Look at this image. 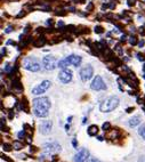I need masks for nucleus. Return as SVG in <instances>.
Returning <instances> with one entry per match:
<instances>
[{"label": "nucleus", "instance_id": "1", "mask_svg": "<svg viewBox=\"0 0 145 162\" xmlns=\"http://www.w3.org/2000/svg\"><path fill=\"white\" fill-rule=\"evenodd\" d=\"M34 106V114L40 118H45L48 115V110L50 107V102L48 98L42 97V98H37L33 101Z\"/></svg>", "mask_w": 145, "mask_h": 162}, {"label": "nucleus", "instance_id": "2", "mask_svg": "<svg viewBox=\"0 0 145 162\" xmlns=\"http://www.w3.org/2000/svg\"><path fill=\"white\" fill-rule=\"evenodd\" d=\"M118 105H119V98L113 96V97H110V98H107L106 101L103 102L101 104V106H99V109H101L102 112H111V111H113Z\"/></svg>", "mask_w": 145, "mask_h": 162}, {"label": "nucleus", "instance_id": "3", "mask_svg": "<svg viewBox=\"0 0 145 162\" xmlns=\"http://www.w3.org/2000/svg\"><path fill=\"white\" fill-rule=\"evenodd\" d=\"M22 65L24 69L32 71V72H37V71L40 70V63L38 62V59L35 57H26V58H24L22 62Z\"/></svg>", "mask_w": 145, "mask_h": 162}, {"label": "nucleus", "instance_id": "4", "mask_svg": "<svg viewBox=\"0 0 145 162\" xmlns=\"http://www.w3.org/2000/svg\"><path fill=\"white\" fill-rule=\"evenodd\" d=\"M42 65H44V67L47 71H52V70H54L56 66H58L57 64H56V58L54 56H50V55L42 58Z\"/></svg>", "mask_w": 145, "mask_h": 162}, {"label": "nucleus", "instance_id": "5", "mask_svg": "<svg viewBox=\"0 0 145 162\" xmlns=\"http://www.w3.org/2000/svg\"><path fill=\"white\" fill-rule=\"evenodd\" d=\"M49 87H50V81L46 80V81H44V82H41V84H39V86H37L35 88H33V89H32V94H34V95L44 94Z\"/></svg>", "mask_w": 145, "mask_h": 162}, {"label": "nucleus", "instance_id": "6", "mask_svg": "<svg viewBox=\"0 0 145 162\" xmlns=\"http://www.w3.org/2000/svg\"><path fill=\"white\" fill-rule=\"evenodd\" d=\"M90 87H92V89H94V90H103V89L106 88V86H105V83H104V81H103V79H102L99 75H97L96 78L92 80Z\"/></svg>", "mask_w": 145, "mask_h": 162}, {"label": "nucleus", "instance_id": "7", "mask_svg": "<svg viewBox=\"0 0 145 162\" xmlns=\"http://www.w3.org/2000/svg\"><path fill=\"white\" fill-rule=\"evenodd\" d=\"M92 73H94L92 67L90 65H87L86 67H84L82 70L80 71V77H81L82 81H87V80H89L92 77Z\"/></svg>", "mask_w": 145, "mask_h": 162}, {"label": "nucleus", "instance_id": "8", "mask_svg": "<svg viewBox=\"0 0 145 162\" xmlns=\"http://www.w3.org/2000/svg\"><path fill=\"white\" fill-rule=\"evenodd\" d=\"M58 78L63 83H69L72 80V71L71 70H63L59 73Z\"/></svg>", "mask_w": 145, "mask_h": 162}, {"label": "nucleus", "instance_id": "9", "mask_svg": "<svg viewBox=\"0 0 145 162\" xmlns=\"http://www.w3.org/2000/svg\"><path fill=\"white\" fill-rule=\"evenodd\" d=\"M88 155H89L88 149H80L79 152H78V154L74 156V162H85L87 160Z\"/></svg>", "mask_w": 145, "mask_h": 162}, {"label": "nucleus", "instance_id": "10", "mask_svg": "<svg viewBox=\"0 0 145 162\" xmlns=\"http://www.w3.org/2000/svg\"><path fill=\"white\" fill-rule=\"evenodd\" d=\"M52 126H53L52 121H44L40 124V131H41V134H44V135L49 134L50 129H52Z\"/></svg>", "mask_w": 145, "mask_h": 162}, {"label": "nucleus", "instance_id": "11", "mask_svg": "<svg viewBox=\"0 0 145 162\" xmlns=\"http://www.w3.org/2000/svg\"><path fill=\"white\" fill-rule=\"evenodd\" d=\"M67 61L70 62V64L74 66H79L80 63H81V57L80 56H77V55H70L69 57H66Z\"/></svg>", "mask_w": 145, "mask_h": 162}, {"label": "nucleus", "instance_id": "12", "mask_svg": "<svg viewBox=\"0 0 145 162\" xmlns=\"http://www.w3.org/2000/svg\"><path fill=\"white\" fill-rule=\"evenodd\" d=\"M139 122H141V119H139V117H134V118H132L130 120H129V126L135 127V126H137Z\"/></svg>", "mask_w": 145, "mask_h": 162}, {"label": "nucleus", "instance_id": "13", "mask_svg": "<svg viewBox=\"0 0 145 162\" xmlns=\"http://www.w3.org/2000/svg\"><path fill=\"white\" fill-rule=\"evenodd\" d=\"M97 131H98V128H97V126H90V127L88 128V135H90V136L96 135Z\"/></svg>", "mask_w": 145, "mask_h": 162}, {"label": "nucleus", "instance_id": "14", "mask_svg": "<svg viewBox=\"0 0 145 162\" xmlns=\"http://www.w3.org/2000/svg\"><path fill=\"white\" fill-rule=\"evenodd\" d=\"M45 42H46L45 38H44V37H40L37 41L33 42V45H34V47H41V46H44V45H45Z\"/></svg>", "mask_w": 145, "mask_h": 162}, {"label": "nucleus", "instance_id": "15", "mask_svg": "<svg viewBox=\"0 0 145 162\" xmlns=\"http://www.w3.org/2000/svg\"><path fill=\"white\" fill-rule=\"evenodd\" d=\"M69 64H70V62L67 61V58H63V59H61V61L58 62V66L62 67V69H65Z\"/></svg>", "mask_w": 145, "mask_h": 162}, {"label": "nucleus", "instance_id": "16", "mask_svg": "<svg viewBox=\"0 0 145 162\" xmlns=\"http://www.w3.org/2000/svg\"><path fill=\"white\" fill-rule=\"evenodd\" d=\"M138 134L142 136V138H144L145 139V124H143V126L138 129Z\"/></svg>", "mask_w": 145, "mask_h": 162}, {"label": "nucleus", "instance_id": "17", "mask_svg": "<svg viewBox=\"0 0 145 162\" xmlns=\"http://www.w3.org/2000/svg\"><path fill=\"white\" fill-rule=\"evenodd\" d=\"M13 146H14V149H22V144H21L20 142H14Z\"/></svg>", "mask_w": 145, "mask_h": 162}, {"label": "nucleus", "instance_id": "18", "mask_svg": "<svg viewBox=\"0 0 145 162\" xmlns=\"http://www.w3.org/2000/svg\"><path fill=\"white\" fill-rule=\"evenodd\" d=\"M110 128H111V124L109 122H105L103 124V130H104V131H105V130H110Z\"/></svg>", "mask_w": 145, "mask_h": 162}, {"label": "nucleus", "instance_id": "19", "mask_svg": "<svg viewBox=\"0 0 145 162\" xmlns=\"http://www.w3.org/2000/svg\"><path fill=\"white\" fill-rule=\"evenodd\" d=\"M129 42H130V45H136V44H137L136 37H132V38L129 39Z\"/></svg>", "mask_w": 145, "mask_h": 162}, {"label": "nucleus", "instance_id": "20", "mask_svg": "<svg viewBox=\"0 0 145 162\" xmlns=\"http://www.w3.org/2000/svg\"><path fill=\"white\" fill-rule=\"evenodd\" d=\"M103 27L102 26H96L95 27V33H103Z\"/></svg>", "mask_w": 145, "mask_h": 162}, {"label": "nucleus", "instance_id": "21", "mask_svg": "<svg viewBox=\"0 0 145 162\" xmlns=\"http://www.w3.org/2000/svg\"><path fill=\"white\" fill-rule=\"evenodd\" d=\"M128 6H130V7H132V6H134V5L136 4V0H128Z\"/></svg>", "mask_w": 145, "mask_h": 162}, {"label": "nucleus", "instance_id": "22", "mask_svg": "<svg viewBox=\"0 0 145 162\" xmlns=\"http://www.w3.org/2000/svg\"><path fill=\"white\" fill-rule=\"evenodd\" d=\"M137 56H138V59H139V61H145V56L143 54H138Z\"/></svg>", "mask_w": 145, "mask_h": 162}, {"label": "nucleus", "instance_id": "23", "mask_svg": "<svg viewBox=\"0 0 145 162\" xmlns=\"http://www.w3.org/2000/svg\"><path fill=\"white\" fill-rule=\"evenodd\" d=\"M4 149H5V151H10V149H12V146L8 144H6V145H4Z\"/></svg>", "mask_w": 145, "mask_h": 162}, {"label": "nucleus", "instance_id": "24", "mask_svg": "<svg viewBox=\"0 0 145 162\" xmlns=\"http://www.w3.org/2000/svg\"><path fill=\"white\" fill-rule=\"evenodd\" d=\"M92 8H94V5H92V2H90V4L88 5V7H87V10H92Z\"/></svg>", "mask_w": 145, "mask_h": 162}, {"label": "nucleus", "instance_id": "25", "mask_svg": "<svg viewBox=\"0 0 145 162\" xmlns=\"http://www.w3.org/2000/svg\"><path fill=\"white\" fill-rule=\"evenodd\" d=\"M12 31H13V26H8L7 30L5 31V32H6V33H9V32H12Z\"/></svg>", "mask_w": 145, "mask_h": 162}, {"label": "nucleus", "instance_id": "26", "mask_svg": "<svg viewBox=\"0 0 145 162\" xmlns=\"http://www.w3.org/2000/svg\"><path fill=\"white\" fill-rule=\"evenodd\" d=\"M144 45H145L144 40H141V41H139V42H138V46H139V47H143V46H144Z\"/></svg>", "mask_w": 145, "mask_h": 162}, {"label": "nucleus", "instance_id": "27", "mask_svg": "<svg viewBox=\"0 0 145 162\" xmlns=\"http://www.w3.org/2000/svg\"><path fill=\"white\" fill-rule=\"evenodd\" d=\"M24 136H25V134H24V131H21V132H20V134H18V137H20V138H22V137H24Z\"/></svg>", "mask_w": 145, "mask_h": 162}, {"label": "nucleus", "instance_id": "28", "mask_svg": "<svg viewBox=\"0 0 145 162\" xmlns=\"http://www.w3.org/2000/svg\"><path fill=\"white\" fill-rule=\"evenodd\" d=\"M56 14H57V15H61V16H64L66 13H65V12H57Z\"/></svg>", "mask_w": 145, "mask_h": 162}, {"label": "nucleus", "instance_id": "29", "mask_svg": "<svg viewBox=\"0 0 145 162\" xmlns=\"http://www.w3.org/2000/svg\"><path fill=\"white\" fill-rule=\"evenodd\" d=\"M24 15H25V13H24V12H21V13H20V14L17 15V17H23Z\"/></svg>", "mask_w": 145, "mask_h": 162}, {"label": "nucleus", "instance_id": "30", "mask_svg": "<svg viewBox=\"0 0 145 162\" xmlns=\"http://www.w3.org/2000/svg\"><path fill=\"white\" fill-rule=\"evenodd\" d=\"M88 162H101L99 160H97V159H92V160H89Z\"/></svg>", "mask_w": 145, "mask_h": 162}, {"label": "nucleus", "instance_id": "31", "mask_svg": "<svg viewBox=\"0 0 145 162\" xmlns=\"http://www.w3.org/2000/svg\"><path fill=\"white\" fill-rule=\"evenodd\" d=\"M144 27H141V29H139V33H142V34H144Z\"/></svg>", "mask_w": 145, "mask_h": 162}, {"label": "nucleus", "instance_id": "32", "mask_svg": "<svg viewBox=\"0 0 145 162\" xmlns=\"http://www.w3.org/2000/svg\"><path fill=\"white\" fill-rule=\"evenodd\" d=\"M53 23H54V21L52 19V18H49V19H48V24H53Z\"/></svg>", "mask_w": 145, "mask_h": 162}, {"label": "nucleus", "instance_id": "33", "mask_svg": "<svg viewBox=\"0 0 145 162\" xmlns=\"http://www.w3.org/2000/svg\"><path fill=\"white\" fill-rule=\"evenodd\" d=\"M72 143H73V146H74V147H77V140L73 139V142H72Z\"/></svg>", "mask_w": 145, "mask_h": 162}, {"label": "nucleus", "instance_id": "34", "mask_svg": "<svg viewBox=\"0 0 145 162\" xmlns=\"http://www.w3.org/2000/svg\"><path fill=\"white\" fill-rule=\"evenodd\" d=\"M121 41H123V42L126 41V37H125V35H122V37H121Z\"/></svg>", "mask_w": 145, "mask_h": 162}, {"label": "nucleus", "instance_id": "35", "mask_svg": "<svg viewBox=\"0 0 145 162\" xmlns=\"http://www.w3.org/2000/svg\"><path fill=\"white\" fill-rule=\"evenodd\" d=\"M5 53H6V49H5V48H2V49H1V54H2V55H4Z\"/></svg>", "mask_w": 145, "mask_h": 162}, {"label": "nucleus", "instance_id": "36", "mask_svg": "<svg viewBox=\"0 0 145 162\" xmlns=\"http://www.w3.org/2000/svg\"><path fill=\"white\" fill-rule=\"evenodd\" d=\"M132 110H134V109H132V107H129V109H128V110H127V112H132Z\"/></svg>", "mask_w": 145, "mask_h": 162}, {"label": "nucleus", "instance_id": "37", "mask_svg": "<svg viewBox=\"0 0 145 162\" xmlns=\"http://www.w3.org/2000/svg\"><path fill=\"white\" fill-rule=\"evenodd\" d=\"M67 121H69V122H71V121H72V117H70V118H67Z\"/></svg>", "mask_w": 145, "mask_h": 162}, {"label": "nucleus", "instance_id": "38", "mask_svg": "<svg viewBox=\"0 0 145 162\" xmlns=\"http://www.w3.org/2000/svg\"><path fill=\"white\" fill-rule=\"evenodd\" d=\"M143 70H144V71H145V65H144V66H143Z\"/></svg>", "mask_w": 145, "mask_h": 162}, {"label": "nucleus", "instance_id": "39", "mask_svg": "<svg viewBox=\"0 0 145 162\" xmlns=\"http://www.w3.org/2000/svg\"><path fill=\"white\" fill-rule=\"evenodd\" d=\"M144 78H145V75H144Z\"/></svg>", "mask_w": 145, "mask_h": 162}]
</instances>
